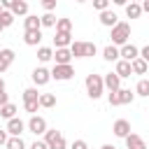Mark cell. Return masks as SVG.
I'll return each instance as SVG.
<instances>
[{
    "instance_id": "30bf717a",
    "label": "cell",
    "mask_w": 149,
    "mask_h": 149,
    "mask_svg": "<svg viewBox=\"0 0 149 149\" xmlns=\"http://www.w3.org/2000/svg\"><path fill=\"white\" fill-rule=\"evenodd\" d=\"M119 58H121V61L133 63L135 58H140V49H137L135 44H130V42H128V44H123V47L119 49Z\"/></svg>"
},
{
    "instance_id": "8d00e7d4",
    "label": "cell",
    "mask_w": 149,
    "mask_h": 149,
    "mask_svg": "<svg viewBox=\"0 0 149 149\" xmlns=\"http://www.w3.org/2000/svg\"><path fill=\"white\" fill-rule=\"evenodd\" d=\"M30 149H49V147H47V142H44V140H35V142L30 144Z\"/></svg>"
},
{
    "instance_id": "b9f144b4",
    "label": "cell",
    "mask_w": 149,
    "mask_h": 149,
    "mask_svg": "<svg viewBox=\"0 0 149 149\" xmlns=\"http://www.w3.org/2000/svg\"><path fill=\"white\" fill-rule=\"evenodd\" d=\"M100 149H116V147H114V144H102Z\"/></svg>"
},
{
    "instance_id": "4316f807",
    "label": "cell",
    "mask_w": 149,
    "mask_h": 149,
    "mask_svg": "<svg viewBox=\"0 0 149 149\" xmlns=\"http://www.w3.org/2000/svg\"><path fill=\"white\" fill-rule=\"evenodd\" d=\"M51 58H54V49L51 47H40L37 49V61L40 63H49Z\"/></svg>"
},
{
    "instance_id": "f546056e",
    "label": "cell",
    "mask_w": 149,
    "mask_h": 149,
    "mask_svg": "<svg viewBox=\"0 0 149 149\" xmlns=\"http://www.w3.org/2000/svg\"><path fill=\"white\" fill-rule=\"evenodd\" d=\"M0 116L7 119V121L14 119V116H16V105H14V102H7L5 107H0Z\"/></svg>"
},
{
    "instance_id": "277c9868",
    "label": "cell",
    "mask_w": 149,
    "mask_h": 149,
    "mask_svg": "<svg viewBox=\"0 0 149 149\" xmlns=\"http://www.w3.org/2000/svg\"><path fill=\"white\" fill-rule=\"evenodd\" d=\"M37 107H40V93H37L35 86H30V88L23 91V109L33 116V114L37 112Z\"/></svg>"
},
{
    "instance_id": "8992f818",
    "label": "cell",
    "mask_w": 149,
    "mask_h": 149,
    "mask_svg": "<svg viewBox=\"0 0 149 149\" xmlns=\"http://www.w3.org/2000/svg\"><path fill=\"white\" fill-rule=\"evenodd\" d=\"M47 119L44 116H40V114H33L30 119H28V123H26V130H30L33 135H44L47 133Z\"/></svg>"
},
{
    "instance_id": "d4e9b609",
    "label": "cell",
    "mask_w": 149,
    "mask_h": 149,
    "mask_svg": "<svg viewBox=\"0 0 149 149\" xmlns=\"http://www.w3.org/2000/svg\"><path fill=\"white\" fill-rule=\"evenodd\" d=\"M135 95H140V98H149V79H140L137 84H135V91H133Z\"/></svg>"
},
{
    "instance_id": "5b68a950",
    "label": "cell",
    "mask_w": 149,
    "mask_h": 149,
    "mask_svg": "<svg viewBox=\"0 0 149 149\" xmlns=\"http://www.w3.org/2000/svg\"><path fill=\"white\" fill-rule=\"evenodd\" d=\"M44 142H47L49 149H68V142H65L63 133L56 130V128H47V133H44Z\"/></svg>"
},
{
    "instance_id": "cb8c5ba5",
    "label": "cell",
    "mask_w": 149,
    "mask_h": 149,
    "mask_svg": "<svg viewBox=\"0 0 149 149\" xmlns=\"http://www.w3.org/2000/svg\"><path fill=\"white\" fill-rule=\"evenodd\" d=\"M126 16H128V19H140V16H142L140 2H128V5H126Z\"/></svg>"
},
{
    "instance_id": "7402d4cb",
    "label": "cell",
    "mask_w": 149,
    "mask_h": 149,
    "mask_svg": "<svg viewBox=\"0 0 149 149\" xmlns=\"http://www.w3.org/2000/svg\"><path fill=\"white\" fill-rule=\"evenodd\" d=\"M102 58H105L107 63H116V61H119V47L107 44V47L102 49Z\"/></svg>"
},
{
    "instance_id": "52a82bcc",
    "label": "cell",
    "mask_w": 149,
    "mask_h": 149,
    "mask_svg": "<svg viewBox=\"0 0 149 149\" xmlns=\"http://www.w3.org/2000/svg\"><path fill=\"white\" fill-rule=\"evenodd\" d=\"M74 77V68L72 65H54L51 68V79L56 81H68Z\"/></svg>"
},
{
    "instance_id": "ab89813d",
    "label": "cell",
    "mask_w": 149,
    "mask_h": 149,
    "mask_svg": "<svg viewBox=\"0 0 149 149\" xmlns=\"http://www.w3.org/2000/svg\"><path fill=\"white\" fill-rule=\"evenodd\" d=\"M7 137H9V135H7V130H5V128H0V147H5V144H7Z\"/></svg>"
},
{
    "instance_id": "f6af8a7d",
    "label": "cell",
    "mask_w": 149,
    "mask_h": 149,
    "mask_svg": "<svg viewBox=\"0 0 149 149\" xmlns=\"http://www.w3.org/2000/svg\"><path fill=\"white\" fill-rule=\"evenodd\" d=\"M0 14H2V5H0Z\"/></svg>"
},
{
    "instance_id": "ac0fdd59",
    "label": "cell",
    "mask_w": 149,
    "mask_h": 149,
    "mask_svg": "<svg viewBox=\"0 0 149 149\" xmlns=\"http://www.w3.org/2000/svg\"><path fill=\"white\" fill-rule=\"evenodd\" d=\"M23 42L28 47H37L42 42V30H26L23 33Z\"/></svg>"
},
{
    "instance_id": "7bdbcfd3",
    "label": "cell",
    "mask_w": 149,
    "mask_h": 149,
    "mask_svg": "<svg viewBox=\"0 0 149 149\" xmlns=\"http://www.w3.org/2000/svg\"><path fill=\"white\" fill-rule=\"evenodd\" d=\"M0 91H5V79L0 77Z\"/></svg>"
},
{
    "instance_id": "484cf974",
    "label": "cell",
    "mask_w": 149,
    "mask_h": 149,
    "mask_svg": "<svg viewBox=\"0 0 149 149\" xmlns=\"http://www.w3.org/2000/svg\"><path fill=\"white\" fill-rule=\"evenodd\" d=\"M56 33H72V19L63 16L56 21Z\"/></svg>"
},
{
    "instance_id": "6da1fadb",
    "label": "cell",
    "mask_w": 149,
    "mask_h": 149,
    "mask_svg": "<svg viewBox=\"0 0 149 149\" xmlns=\"http://www.w3.org/2000/svg\"><path fill=\"white\" fill-rule=\"evenodd\" d=\"M86 93H88V98L91 100H98L102 93H105V84H102V74H95V72H91V74H86Z\"/></svg>"
},
{
    "instance_id": "9a60e30c",
    "label": "cell",
    "mask_w": 149,
    "mask_h": 149,
    "mask_svg": "<svg viewBox=\"0 0 149 149\" xmlns=\"http://www.w3.org/2000/svg\"><path fill=\"white\" fill-rule=\"evenodd\" d=\"M126 149H147V142H144V137H142V135L130 133V135L126 137Z\"/></svg>"
},
{
    "instance_id": "836d02e7",
    "label": "cell",
    "mask_w": 149,
    "mask_h": 149,
    "mask_svg": "<svg viewBox=\"0 0 149 149\" xmlns=\"http://www.w3.org/2000/svg\"><path fill=\"white\" fill-rule=\"evenodd\" d=\"M42 9H44V14H51L56 9V0H44L42 2Z\"/></svg>"
},
{
    "instance_id": "1f68e13d",
    "label": "cell",
    "mask_w": 149,
    "mask_h": 149,
    "mask_svg": "<svg viewBox=\"0 0 149 149\" xmlns=\"http://www.w3.org/2000/svg\"><path fill=\"white\" fill-rule=\"evenodd\" d=\"M56 21H58V19H56L54 14H42V16H40L42 28H54V26H56Z\"/></svg>"
},
{
    "instance_id": "5bb4252c",
    "label": "cell",
    "mask_w": 149,
    "mask_h": 149,
    "mask_svg": "<svg viewBox=\"0 0 149 149\" xmlns=\"http://www.w3.org/2000/svg\"><path fill=\"white\" fill-rule=\"evenodd\" d=\"M9 12L16 16H28V2L26 0H9Z\"/></svg>"
},
{
    "instance_id": "603a6c76",
    "label": "cell",
    "mask_w": 149,
    "mask_h": 149,
    "mask_svg": "<svg viewBox=\"0 0 149 149\" xmlns=\"http://www.w3.org/2000/svg\"><path fill=\"white\" fill-rule=\"evenodd\" d=\"M116 100H119V105H130L135 100V93L130 88H119L116 91Z\"/></svg>"
},
{
    "instance_id": "d6a6232c",
    "label": "cell",
    "mask_w": 149,
    "mask_h": 149,
    "mask_svg": "<svg viewBox=\"0 0 149 149\" xmlns=\"http://www.w3.org/2000/svg\"><path fill=\"white\" fill-rule=\"evenodd\" d=\"M0 21H2V26H5V28H9V26L14 23V14H12L9 9H2V14H0Z\"/></svg>"
},
{
    "instance_id": "ffe728a7",
    "label": "cell",
    "mask_w": 149,
    "mask_h": 149,
    "mask_svg": "<svg viewBox=\"0 0 149 149\" xmlns=\"http://www.w3.org/2000/svg\"><path fill=\"white\" fill-rule=\"evenodd\" d=\"M114 72L119 74V79H126V77H130L133 74V70H130V63L128 61H116V68H114Z\"/></svg>"
},
{
    "instance_id": "d590c367",
    "label": "cell",
    "mask_w": 149,
    "mask_h": 149,
    "mask_svg": "<svg viewBox=\"0 0 149 149\" xmlns=\"http://www.w3.org/2000/svg\"><path fill=\"white\" fill-rule=\"evenodd\" d=\"M70 149H88V144H86V140H74L70 144Z\"/></svg>"
},
{
    "instance_id": "f35d334b",
    "label": "cell",
    "mask_w": 149,
    "mask_h": 149,
    "mask_svg": "<svg viewBox=\"0 0 149 149\" xmlns=\"http://www.w3.org/2000/svg\"><path fill=\"white\" fill-rule=\"evenodd\" d=\"M9 102V95H7V91H0V107H5Z\"/></svg>"
},
{
    "instance_id": "7c38bea8",
    "label": "cell",
    "mask_w": 149,
    "mask_h": 149,
    "mask_svg": "<svg viewBox=\"0 0 149 149\" xmlns=\"http://www.w3.org/2000/svg\"><path fill=\"white\" fill-rule=\"evenodd\" d=\"M14 58H16L14 49H0V74L9 70V65L14 63Z\"/></svg>"
},
{
    "instance_id": "e575fe53",
    "label": "cell",
    "mask_w": 149,
    "mask_h": 149,
    "mask_svg": "<svg viewBox=\"0 0 149 149\" xmlns=\"http://www.w3.org/2000/svg\"><path fill=\"white\" fill-rule=\"evenodd\" d=\"M93 7L98 12H105V9H109V0H93Z\"/></svg>"
},
{
    "instance_id": "7a4b0ae2",
    "label": "cell",
    "mask_w": 149,
    "mask_h": 149,
    "mask_svg": "<svg viewBox=\"0 0 149 149\" xmlns=\"http://www.w3.org/2000/svg\"><path fill=\"white\" fill-rule=\"evenodd\" d=\"M112 44L114 47H123V44H128V37H130V23H126V21H119L114 28H112Z\"/></svg>"
},
{
    "instance_id": "74e56055",
    "label": "cell",
    "mask_w": 149,
    "mask_h": 149,
    "mask_svg": "<svg viewBox=\"0 0 149 149\" xmlns=\"http://www.w3.org/2000/svg\"><path fill=\"white\" fill-rule=\"evenodd\" d=\"M140 58H142V61H144V63L149 65V44H147L144 49H140Z\"/></svg>"
},
{
    "instance_id": "ee69618b",
    "label": "cell",
    "mask_w": 149,
    "mask_h": 149,
    "mask_svg": "<svg viewBox=\"0 0 149 149\" xmlns=\"http://www.w3.org/2000/svg\"><path fill=\"white\" fill-rule=\"evenodd\" d=\"M2 30H5V26H2V21H0V33H2Z\"/></svg>"
},
{
    "instance_id": "60d3db41",
    "label": "cell",
    "mask_w": 149,
    "mask_h": 149,
    "mask_svg": "<svg viewBox=\"0 0 149 149\" xmlns=\"http://www.w3.org/2000/svg\"><path fill=\"white\" fill-rule=\"evenodd\" d=\"M140 7H142V12H147V14H149V0H142V2H140Z\"/></svg>"
},
{
    "instance_id": "44dd1931",
    "label": "cell",
    "mask_w": 149,
    "mask_h": 149,
    "mask_svg": "<svg viewBox=\"0 0 149 149\" xmlns=\"http://www.w3.org/2000/svg\"><path fill=\"white\" fill-rule=\"evenodd\" d=\"M23 28H26V30H42L40 16H37V14H28V16L23 19Z\"/></svg>"
},
{
    "instance_id": "ba28073f",
    "label": "cell",
    "mask_w": 149,
    "mask_h": 149,
    "mask_svg": "<svg viewBox=\"0 0 149 149\" xmlns=\"http://www.w3.org/2000/svg\"><path fill=\"white\" fill-rule=\"evenodd\" d=\"M30 79H33V84H35V88L37 86H47L49 81H51V70H47V68H35L33 70V74H30Z\"/></svg>"
},
{
    "instance_id": "4fadbf2b",
    "label": "cell",
    "mask_w": 149,
    "mask_h": 149,
    "mask_svg": "<svg viewBox=\"0 0 149 149\" xmlns=\"http://www.w3.org/2000/svg\"><path fill=\"white\" fill-rule=\"evenodd\" d=\"M102 84H105V88H107L109 93H114V91L121 88V79H119L116 72H107V74L102 77Z\"/></svg>"
},
{
    "instance_id": "d6986e66",
    "label": "cell",
    "mask_w": 149,
    "mask_h": 149,
    "mask_svg": "<svg viewBox=\"0 0 149 149\" xmlns=\"http://www.w3.org/2000/svg\"><path fill=\"white\" fill-rule=\"evenodd\" d=\"M54 61H56V65H70V61H72L70 49H56L54 51Z\"/></svg>"
},
{
    "instance_id": "83f0119b",
    "label": "cell",
    "mask_w": 149,
    "mask_h": 149,
    "mask_svg": "<svg viewBox=\"0 0 149 149\" xmlns=\"http://www.w3.org/2000/svg\"><path fill=\"white\" fill-rule=\"evenodd\" d=\"M130 70H133V74H144V72L149 70V65H147L142 58H135V61L130 63Z\"/></svg>"
},
{
    "instance_id": "3957f363",
    "label": "cell",
    "mask_w": 149,
    "mask_h": 149,
    "mask_svg": "<svg viewBox=\"0 0 149 149\" xmlns=\"http://www.w3.org/2000/svg\"><path fill=\"white\" fill-rule=\"evenodd\" d=\"M95 51H98V47H95L93 42H81V40H77V42L70 44L72 58H91V56H95Z\"/></svg>"
},
{
    "instance_id": "8fae6325",
    "label": "cell",
    "mask_w": 149,
    "mask_h": 149,
    "mask_svg": "<svg viewBox=\"0 0 149 149\" xmlns=\"http://www.w3.org/2000/svg\"><path fill=\"white\" fill-rule=\"evenodd\" d=\"M112 133H114L116 137H123V140H126V137L130 135V121H128V119H116L114 126H112Z\"/></svg>"
},
{
    "instance_id": "2e32d148",
    "label": "cell",
    "mask_w": 149,
    "mask_h": 149,
    "mask_svg": "<svg viewBox=\"0 0 149 149\" xmlns=\"http://www.w3.org/2000/svg\"><path fill=\"white\" fill-rule=\"evenodd\" d=\"M70 44H72V33H56V37H54L56 49H70Z\"/></svg>"
},
{
    "instance_id": "9c48e42d",
    "label": "cell",
    "mask_w": 149,
    "mask_h": 149,
    "mask_svg": "<svg viewBox=\"0 0 149 149\" xmlns=\"http://www.w3.org/2000/svg\"><path fill=\"white\" fill-rule=\"evenodd\" d=\"M5 130H7V135H9V137H21V135L26 133V121H21L19 116H14V119H9V121H7Z\"/></svg>"
},
{
    "instance_id": "e0dca14e",
    "label": "cell",
    "mask_w": 149,
    "mask_h": 149,
    "mask_svg": "<svg viewBox=\"0 0 149 149\" xmlns=\"http://www.w3.org/2000/svg\"><path fill=\"white\" fill-rule=\"evenodd\" d=\"M100 23H102L105 28H114V26L119 23V16H116L112 9H105V12H100Z\"/></svg>"
},
{
    "instance_id": "f1b7e54d",
    "label": "cell",
    "mask_w": 149,
    "mask_h": 149,
    "mask_svg": "<svg viewBox=\"0 0 149 149\" xmlns=\"http://www.w3.org/2000/svg\"><path fill=\"white\" fill-rule=\"evenodd\" d=\"M40 107H56V95L54 93H40Z\"/></svg>"
},
{
    "instance_id": "4dcf8cb0",
    "label": "cell",
    "mask_w": 149,
    "mask_h": 149,
    "mask_svg": "<svg viewBox=\"0 0 149 149\" xmlns=\"http://www.w3.org/2000/svg\"><path fill=\"white\" fill-rule=\"evenodd\" d=\"M5 149H26V142H23V137H7Z\"/></svg>"
}]
</instances>
